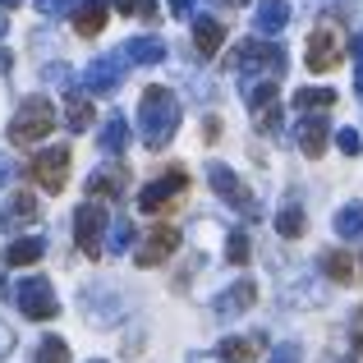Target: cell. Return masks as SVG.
<instances>
[{"label":"cell","mask_w":363,"mask_h":363,"mask_svg":"<svg viewBox=\"0 0 363 363\" xmlns=\"http://www.w3.org/2000/svg\"><path fill=\"white\" fill-rule=\"evenodd\" d=\"M138 129H143V143L152 152H161L179 129V101L170 88H147L138 101Z\"/></svg>","instance_id":"obj_1"},{"label":"cell","mask_w":363,"mask_h":363,"mask_svg":"<svg viewBox=\"0 0 363 363\" xmlns=\"http://www.w3.org/2000/svg\"><path fill=\"white\" fill-rule=\"evenodd\" d=\"M51 129H55V106L46 97H28L23 106L14 111V120H9V143H14V147H33V143H42Z\"/></svg>","instance_id":"obj_2"},{"label":"cell","mask_w":363,"mask_h":363,"mask_svg":"<svg viewBox=\"0 0 363 363\" xmlns=\"http://www.w3.org/2000/svg\"><path fill=\"white\" fill-rule=\"evenodd\" d=\"M230 69H240V74H267V79H276V74L285 69V51L276 42H240L235 46V55H230Z\"/></svg>","instance_id":"obj_3"},{"label":"cell","mask_w":363,"mask_h":363,"mask_svg":"<svg viewBox=\"0 0 363 363\" xmlns=\"http://www.w3.org/2000/svg\"><path fill=\"white\" fill-rule=\"evenodd\" d=\"M303 60H308L313 74H331L340 60H345V37H340L331 23H318L308 33V55H303Z\"/></svg>","instance_id":"obj_4"},{"label":"cell","mask_w":363,"mask_h":363,"mask_svg":"<svg viewBox=\"0 0 363 363\" xmlns=\"http://www.w3.org/2000/svg\"><path fill=\"white\" fill-rule=\"evenodd\" d=\"M184 194H189V175L175 166V170H166L161 179H152V184L143 189V194H138V207L147 216H157V212H170V207H175Z\"/></svg>","instance_id":"obj_5"},{"label":"cell","mask_w":363,"mask_h":363,"mask_svg":"<svg viewBox=\"0 0 363 363\" xmlns=\"http://www.w3.org/2000/svg\"><path fill=\"white\" fill-rule=\"evenodd\" d=\"M14 299H18V308H23V318H33V322H51L55 313H60L55 290H51V281H46V276H28V281H18Z\"/></svg>","instance_id":"obj_6"},{"label":"cell","mask_w":363,"mask_h":363,"mask_svg":"<svg viewBox=\"0 0 363 363\" xmlns=\"http://www.w3.org/2000/svg\"><path fill=\"white\" fill-rule=\"evenodd\" d=\"M28 175L46 189V194H60L69 184V147H46L28 161Z\"/></svg>","instance_id":"obj_7"},{"label":"cell","mask_w":363,"mask_h":363,"mask_svg":"<svg viewBox=\"0 0 363 363\" xmlns=\"http://www.w3.org/2000/svg\"><path fill=\"white\" fill-rule=\"evenodd\" d=\"M101 235H106V207L92 198V203H83L74 212V240L88 257H101Z\"/></svg>","instance_id":"obj_8"},{"label":"cell","mask_w":363,"mask_h":363,"mask_svg":"<svg viewBox=\"0 0 363 363\" xmlns=\"http://www.w3.org/2000/svg\"><path fill=\"white\" fill-rule=\"evenodd\" d=\"M207 179H212V189H216V194H221V198H225L230 207H240L244 216H257V203H253V194L244 189V179L235 175L230 166H221V161H212V166H207Z\"/></svg>","instance_id":"obj_9"},{"label":"cell","mask_w":363,"mask_h":363,"mask_svg":"<svg viewBox=\"0 0 363 363\" xmlns=\"http://www.w3.org/2000/svg\"><path fill=\"white\" fill-rule=\"evenodd\" d=\"M175 248H179V230H175V225H152L147 240L138 244V253H133V262H138V267H161Z\"/></svg>","instance_id":"obj_10"},{"label":"cell","mask_w":363,"mask_h":363,"mask_svg":"<svg viewBox=\"0 0 363 363\" xmlns=\"http://www.w3.org/2000/svg\"><path fill=\"white\" fill-rule=\"evenodd\" d=\"M120 79H124V55H101L88 65V92H97V97H111Z\"/></svg>","instance_id":"obj_11"},{"label":"cell","mask_w":363,"mask_h":363,"mask_svg":"<svg viewBox=\"0 0 363 363\" xmlns=\"http://www.w3.org/2000/svg\"><path fill=\"white\" fill-rule=\"evenodd\" d=\"M129 184V170L124 166H101L88 175V198H120Z\"/></svg>","instance_id":"obj_12"},{"label":"cell","mask_w":363,"mask_h":363,"mask_svg":"<svg viewBox=\"0 0 363 363\" xmlns=\"http://www.w3.org/2000/svg\"><path fill=\"white\" fill-rule=\"evenodd\" d=\"M221 42H225V28H221V18H207V14H198V18H194V51L203 55V60H212V55L221 51Z\"/></svg>","instance_id":"obj_13"},{"label":"cell","mask_w":363,"mask_h":363,"mask_svg":"<svg viewBox=\"0 0 363 363\" xmlns=\"http://www.w3.org/2000/svg\"><path fill=\"white\" fill-rule=\"evenodd\" d=\"M290 23V5L285 0H257V14H253V28L262 37H276L281 28Z\"/></svg>","instance_id":"obj_14"},{"label":"cell","mask_w":363,"mask_h":363,"mask_svg":"<svg viewBox=\"0 0 363 363\" xmlns=\"http://www.w3.org/2000/svg\"><path fill=\"white\" fill-rule=\"evenodd\" d=\"M262 350H267L262 336H225L221 340V359L225 363H257Z\"/></svg>","instance_id":"obj_15"},{"label":"cell","mask_w":363,"mask_h":363,"mask_svg":"<svg viewBox=\"0 0 363 363\" xmlns=\"http://www.w3.org/2000/svg\"><path fill=\"white\" fill-rule=\"evenodd\" d=\"M101 28H106V0H83V5L74 9V33L79 37H97Z\"/></svg>","instance_id":"obj_16"},{"label":"cell","mask_w":363,"mask_h":363,"mask_svg":"<svg viewBox=\"0 0 363 363\" xmlns=\"http://www.w3.org/2000/svg\"><path fill=\"white\" fill-rule=\"evenodd\" d=\"M327 120L322 116H303V124H299V147H303V157H322L327 152Z\"/></svg>","instance_id":"obj_17"},{"label":"cell","mask_w":363,"mask_h":363,"mask_svg":"<svg viewBox=\"0 0 363 363\" xmlns=\"http://www.w3.org/2000/svg\"><path fill=\"white\" fill-rule=\"evenodd\" d=\"M253 303H257V285L253 281H240L235 290H225L221 299H216V313H221V318H235V313L253 308Z\"/></svg>","instance_id":"obj_18"},{"label":"cell","mask_w":363,"mask_h":363,"mask_svg":"<svg viewBox=\"0 0 363 363\" xmlns=\"http://www.w3.org/2000/svg\"><path fill=\"white\" fill-rule=\"evenodd\" d=\"M322 272H327L336 285H354V281H359V262H354L350 253H340V248L322 253Z\"/></svg>","instance_id":"obj_19"},{"label":"cell","mask_w":363,"mask_h":363,"mask_svg":"<svg viewBox=\"0 0 363 363\" xmlns=\"http://www.w3.org/2000/svg\"><path fill=\"white\" fill-rule=\"evenodd\" d=\"M124 60L129 65H161L166 60V46H161V37H133L124 46Z\"/></svg>","instance_id":"obj_20"},{"label":"cell","mask_w":363,"mask_h":363,"mask_svg":"<svg viewBox=\"0 0 363 363\" xmlns=\"http://www.w3.org/2000/svg\"><path fill=\"white\" fill-rule=\"evenodd\" d=\"M92 120H97V111H92V101L83 97V92H69V97H65V124H69L74 133H83V129H88Z\"/></svg>","instance_id":"obj_21"},{"label":"cell","mask_w":363,"mask_h":363,"mask_svg":"<svg viewBox=\"0 0 363 363\" xmlns=\"http://www.w3.org/2000/svg\"><path fill=\"white\" fill-rule=\"evenodd\" d=\"M37 216H42V207H37L33 194H14L5 207V225H33Z\"/></svg>","instance_id":"obj_22"},{"label":"cell","mask_w":363,"mask_h":363,"mask_svg":"<svg viewBox=\"0 0 363 363\" xmlns=\"http://www.w3.org/2000/svg\"><path fill=\"white\" fill-rule=\"evenodd\" d=\"M42 253H46V244L37 240V235H28V240H14V244L5 248V262L9 267H33Z\"/></svg>","instance_id":"obj_23"},{"label":"cell","mask_w":363,"mask_h":363,"mask_svg":"<svg viewBox=\"0 0 363 363\" xmlns=\"http://www.w3.org/2000/svg\"><path fill=\"white\" fill-rule=\"evenodd\" d=\"M336 235L340 240H363V203H345L336 212Z\"/></svg>","instance_id":"obj_24"},{"label":"cell","mask_w":363,"mask_h":363,"mask_svg":"<svg viewBox=\"0 0 363 363\" xmlns=\"http://www.w3.org/2000/svg\"><path fill=\"white\" fill-rule=\"evenodd\" d=\"M336 106V92L331 88H299L294 92V111H303V116H308V111H331Z\"/></svg>","instance_id":"obj_25"},{"label":"cell","mask_w":363,"mask_h":363,"mask_svg":"<svg viewBox=\"0 0 363 363\" xmlns=\"http://www.w3.org/2000/svg\"><path fill=\"white\" fill-rule=\"evenodd\" d=\"M124 147H129V124H124V116H111V120H106V129H101V152L120 157Z\"/></svg>","instance_id":"obj_26"},{"label":"cell","mask_w":363,"mask_h":363,"mask_svg":"<svg viewBox=\"0 0 363 363\" xmlns=\"http://www.w3.org/2000/svg\"><path fill=\"white\" fill-rule=\"evenodd\" d=\"M69 359V345H65L60 336H46L42 345H37V363H65Z\"/></svg>","instance_id":"obj_27"},{"label":"cell","mask_w":363,"mask_h":363,"mask_svg":"<svg viewBox=\"0 0 363 363\" xmlns=\"http://www.w3.org/2000/svg\"><path fill=\"white\" fill-rule=\"evenodd\" d=\"M276 230H281L285 240H299V235H303V212H299V207H285V212L276 216Z\"/></svg>","instance_id":"obj_28"},{"label":"cell","mask_w":363,"mask_h":363,"mask_svg":"<svg viewBox=\"0 0 363 363\" xmlns=\"http://www.w3.org/2000/svg\"><path fill=\"white\" fill-rule=\"evenodd\" d=\"M244 97H248V106H253V111L272 106V101H276V79H262V83H253V88H248Z\"/></svg>","instance_id":"obj_29"},{"label":"cell","mask_w":363,"mask_h":363,"mask_svg":"<svg viewBox=\"0 0 363 363\" xmlns=\"http://www.w3.org/2000/svg\"><path fill=\"white\" fill-rule=\"evenodd\" d=\"M225 257H230L235 267H244V262H248V235H244V230H235L230 240H225Z\"/></svg>","instance_id":"obj_30"},{"label":"cell","mask_w":363,"mask_h":363,"mask_svg":"<svg viewBox=\"0 0 363 363\" xmlns=\"http://www.w3.org/2000/svg\"><path fill=\"white\" fill-rule=\"evenodd\" d=\"M253 120H257V129H262V133H276V129H281V106L272 101V106L253 111Z\"/></svg>","instance_id":"obj_31"},{"label":"cell","mask_w":363,"mask_h":363,"mask_svg":"<svg viewBox=\"0 0 363 363\" xmlns=\"http://www.w3.org/2000/svg\"><path fill=\"white\" fill-rule=\"evenodd\" d=\"M336 147L345 152V157H359V152H363V138H359L354 129H340V133H336Z\"/></svg>","instance_id":"obj_32"},{"label":"cell","mask_w":363,"mask_h":363,"mask_svg":"<svg viewBox=\"0 0 363 363\" xmlns=\"http://www.w3.org/2000/svg\"><path fill=\"white\" fill-rule=\"evenodd\" d=\"M133 244V225L129 221H116V235H111V253H124Z\"/></svg>","instance_id":"obj_33"},{"label":"cell","mask_w":363,"mask_h":363,"mask_svg":"<svg viewBox=\"0 0 363 363\" xmlns=\"http://www.w3.org/2000/svg\"><path fill=\"white\" fill-rule=\"evenodd\" d=\"M350 340H354V350H363V308H354V318H350Z\"/></svg>","instance_id":"obj_34"},{"label":"cell","mask_w":363,"mask_h":363,"mask_svg":"<svg viewBox=\"0 0 363 363\" xmlns=\"http://www.w3.org/2000/svg\"><path fill=\"white\" fill-rule=\"evenodd\" d=\"M272 363H299V345H276Z\"/></svg>","instance_id":"obj_35"},{"label":"cell","mask_w":363,"mask_h":363,"mask_svg":"<svg viewBox=\"0 0 363 363\" xmlns=\"http://www.w3.org/2000/svg\"><path fill=\"white\" fill-rule=\"evenodd\" d=\"M37 5H42V14H65L69 0H37Z\"/></svg>","instance_id":"obj_36"},{"label":"cell","mask_w":363,"mask_h":363,"mask_svg":"<svg viewBox=\"0 0 363 363\" xmlns=\"http://www.w3.org/2000/svg\"><path fill=\"white\" fill-rule=\"evenodd\" d=\"M170 14H175V18H189V14H194V0H170Z\"/></svg>","instance_id":"obj_37"},{"label":"cell","mask_w":363,"mask_h":363,"mask_svg":"<svg viewBox=\"0 0 363 363\" xmlns=\"http://www.w3.org/2000/svg\"><path fill=\"white\" fill-rule=\"evenodd\" d=\"M106 5H116L120 14H133V9H138V0H106Z\"/></svg>","instance_id":"obj_38"},{"label":"cell","mask_w":363,"mask_h":363,"mask_svg":"<svg viewBox=\"0 0 363 363\" xmlns=\"http://www.w3.org/2000/svg\"><path fill=\"white\" fill-rule=\"evenodd\" d=\"M9 345H14V336H9V327H0V359L9 354Z\"/></svg>","instance_id":"obj_39"},{"label":"cell","mask_w":363,"mask_h":363,"mask_svg":"<svg viewBox=\"0 0 363 363\" xmlns=\"http://www.w3.org/2000/svg\"><path fill=\"white\" fill-rule=\"evenodd\" d=\"M350 51H354V60H359V69H363V33L354 37V42H350Z\"/></svg>","instance_id":"obj_40"},{"label":"cell","mask_w":363,"mask_h":363,"mask_svg":"<svg viewBox=\"0 0 363 363\" xmlns=\"http://www.w3.org/2000/svg\"><path fill=\"white\" fill-rule=\"evenodd\" d=\"M14 5H23V0H0V9H14Z\"/></svg>","instance_id":"obj_41"},{"label":"cell","mask_w":363,"mask_h":363,"mask_svg":"<svg viewBox=\"0 0 363 363\" xmlns=\"http://www.w3.org/2000/svg\"><path fill=\"white\" fill-rule=\"evenodd\" d=\"M5 175H9V166H5V161H0V179H5Z\"/></svg>","instance_id":"obj_42"},{"label":"cell","mask_w":363,"mask_h":363,"mask_svg":"<svg viewBox=\"0 0 363 363\" xmlns=\"http://www.w3.org/2000/svg\"><path fill=\"white\" fill-rule=\"evenodd\" d=\"M221 5H244V0H221Z\"/></svg>","instance_id":"obj_43"},{"label":"cell","mask_w":363,"mask_h":363,"mask_svg":"<svg viewBox=\"0 0 363 363\" xmlns=\"http://www.w3.org/2000/svg\"><path fill=\"white\" fill-rule=\"evenodd\" d=\"M0 37H5V18H0Z\"/></svg>","instance_id":"obj_44"},{"label":"cell","mask_w":363,"mask_h":363,"mask_svg":"<svg viewBox=\"0 0 363 363\" xmlns=\"http://www.w3.org/2000/svg\"><path fill=\"white\" fill-rule=\"evenodd\" d=\"M0 294H5V276H0Z\"/></svg>","instance_id":"obj_45"},{"label":"cell","mask_w":363,"mask_h":363,"mask_svg":"<svg viewBox=\"0 0 363 363\" xmlns=\"http://www.w3.org/2000/svg\"><path fill=\"white\" fill-rule=\"evenodd\" d=\"M92 363H106V359H92Z\"/></svg>","instance_id":"obj_46"},{"label":"cell","mask_w":363,"mask_h":363,"mask_svg":"<svg viewBox=\"0 0 363 363\" xmlns=\"http://www.w3.org/2000/svg\"><path fill=\"white\" fill-rule=\"evenodd\" d=\"M359 267H363V262H359Z\"/></svg>","instance_id":"obj_47"}]
</instances>
